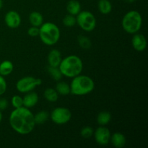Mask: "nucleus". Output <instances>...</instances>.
I'll return each mask as SVG.
<instances>
[{
  "label": "nucleus",
  "mask_w": 148,
  "mask_h": 148,
  "mask_svg": "<svg viewBox=\"0 0 148 148\" xmlns=\"http://www.w3.org/2000/svg\"><path fill=\"white\" fill-rule=\"evenodd\" d=\"M9 122L12 130L22 135L31 133L36 126L34 114L29 108L24 106L14 108L12 111Z\"/></svg>",
  "instance_id": "1"
},
{
  "label": "nucleus",
  "mask_w": 148,
  "mask_h": 148,
  "mask_svg": "<svg viewBox=\"0 0 148 148\" xmlns=\"http://www.w3.org/2000/svg\"><path fill=\"white\" fill-rule=\"evenodd\" d=\"M63 76L73 78L80 75L83 69V63L79 56L76 55H69L62 59L59 66Z\"/></svg>",
  "instance_id": "2"
},
{
  "label": "nucleus",
  "mask_w": 148,
  "mask_h": 148,
  "mask_svg": "<svg viewBox=\"0 0 148 148\" xmlns=\"http://www.w3.org/2000/svg\"><path fill=\"white\" fill-rule=\"evenodd\" d=\"M69 85L71 93L78 96L88 95L92 92L95 88L93 79L89 76L82 75L73 77Z\"/></svg>",
  "instance_id": "3"
},
{
  "label": "nucleus",
  "mask_w": 148,
  "mask_h": 148,
  "mask_svg": "<svg viewBox=\"0 0 148 148\" xmlns=\"http://www.w3.org/2000/svg\"><path fill=\"white\" fill-rule=\"evenodd\" d=\"M38 36L45 45L53 46L60 38V30L56 24L47 22L43 23L39 27Z\"/></svg>",
  "instance_id": "4"
},
{
  "label": "nucleus",
  "mask_w": 148,
  "mask_h": 148,
  "mask_svg": "<svg viewBox=\"0 0 148 148\" xmlns=\"http://www.w3.org/2000/svg\"><path fill=\"white\" fill-rule=\"evenodd\" d=\"M121 25L126 33L135 34L138 33L143 25V17L140 13L136 10H131L123 17Z\"/></svg>",
  "instance_id": "5"
},
{
  "label": "nucleus",
  "mask_w": 148,
  "mask_h": 148,
  "mask_svg": "<svg viewBox=\"0 0 148 148\" xmlns=\"http://www.w3.org/2000/svg\"><path fill=\"white\" fill-rule=\"evenodd\" d=\"M77 24L82 30L86 32H91L96 27V18L92 12L89 11H80L76 15Z\"/></svg>",
  "instance_id": "6"
},
{
  "label": "nucleus",
  "mask_w": 148,
  "mask_h": 148,
  "mask_svg": "<svg viewBox=\"0 0 148 148\" xmlns=\"http://www.w3.org/2000/svg\"><path fill=\"white\" fill-rule=\"evenodd\" d=\"M42 83V80L40 78H36L31 76H26L19 79L16 83V88L21 93L33 91L36 87L40 86Z\"/></svg>",
  "instance_id": "7"
},
{
  "label": "nucleus",
  "mask_w": 148,
  "mask_h": 148,
  "mask_svg": "<svg viewBox=\"0 0 148 148\" xmlns=\"http://www.w3.org/2000/svg\"><path fill=\"white\" fill-rule=\"evenodd\" d=\"M50 119L54 124L63 125L69 122L72 119V113L65 107H57L50 114Z\"/></svg>",
  "instance_id": "8"
},
{
  "label": "nucleus",
  "mask_w": 148,
  "mask_h": 148,
  "mask_svg": "<svg viewBox=\"0 0 148 148\" xmlns=\"http://www.w3.org/2000/svg\"><path fill=\"white\" fill-rule=\"evenodd\" d=\"M93 135L97 144L100 145L105 146L110 143L111 134L110 130L106 126H100L94 131Z\"/></svg>",
  "instance_id": "9"
},
{
  "label": "nucleus",
  "mask_w": 148,
  "mask_h": 148,
  "mask_svg": "<svg viewBox=\"0 0 148 148\" xmlns=\"http://www.w3.org/2000/svg\"><path fill=\"white\" fill-rule=\"evenodd\" d=\"M4 22L10 28H17L21 24V17L20 14L14 10H11L6 13L4 16Z\"/></svg>",
  "instance_id": "10"
},
{
  "label": "nucleus",
  "mask_w": 148,
  "mask_h": 148,
  "mask_svg": "<svg viewBox=\"0 0 148 148\" xmlns=\"http://www.w3.org/2000/svg\"><path fill=\"white\" fill-rule=\"evenodd\" d=\"M132 39V44L135 51L138 52L144 51L147 48V40L144 35L141 33H135L133 34Z\"/></svg>",
  "instance_id": "11"
},
{
  "label": "nucleus",
  "mask_w": 148,
  "mask_h": 148,
  "mask_svg": "<svg viewBox=\"0 0 148 148\" xmlns=\"http://www.w3.org/2000/svg\"><path fill=\"white\" fill-rule=\"evenodd\" d=\"M62 59V53L57 49H52L48 55V63L51 66L59 67Z\"/></svg>",
  "instance_id": "12"
},
{
  "label": "nucleus",
  "mask_w": 148,
  "mask_h": 148,
  "mask_svg": "<svg viewBox=\"0 0 148 148\" xmlns=\"http://www.w3.org/2000/svg\"><path fill=\"white\" fill-rule=\"evenodd\" d=\"M23 106L26 107L27 108H30L34 107L38 102V95L36 92H28L26 93L24 98H23Z\"/></svg>",
  "instance_id": "13"
},
{
  "label": "nucleus",
  "mask_w": 148,
  "mask_h": 148,
  "mask_svg": "<svg viewBox=\"0 0 148 148\" xmlns=\"http://www.w3.org/2000/svg\"><path fill=\"white\" fill-rule=\"evenodd\" d=\"M110 142L116 148H122L125 146L127 140L124 134L121 132H115L111 135Z\"/></svg>",
  "instance_id": "14"
},
{
  "label": "nucleus",
  "mask_w": 148,
  "mask_h": 148,
  "mask_svg": "<svg viewBox=\"0 0 148 148\" xmlns=\"http://www.w3.org/2000/svg\"><path fill=\"white\" fill-rule=\"evenodd\" d=\"M66 10L69 14L74 16L77 15L81 11L80 3L77 0H70L66 4Z\"/></svg>",
  "instance_id": "15"
},
{
  "label": "nucleus",
  "mask_w": 148,
  "mask_h": 148,
  "mask_svg": "<svg viewBox=\"0 0 148 148\" xmlns=\"http://www.w3.org/2000/svg\"><path fill=\"white\" fill-rule=\"evenodd\" d=\"M29 21L32 26L39 27L43 23V17L38 12H32L29 15Z\"/></svg>",
  "instance_id": "16"
},
{
  "label": "nucleus",
  "mask_w": 148,
  "mask_h": 148,
  "mask_svg": "<svg viewBox=\"0 0 148 148\" xmlns=\"http://www.w3.org/2000/svg\"><path fill=\"white\" fill-rule=\"evenodd\" d=\"M13 69L14 65L10 61L4 60L0 64V75L1 76H8L12 72Z\"/></svg>",
  "instance_id": "17"
},
{
  "label": "nucleus",
  "mask_w": 148,
  "mask_h": 148,
  "mask_svg": "<svg viewBox=\"0 0 148 148\" xmlns=\"http://www.w3.org/2000/svg\"><path fill=\"white\" fill-rule=\"evenodd\" d=\"M98 10L103 14H108L112 10V4L109 0H99L98 4Z\"/></svg>",
  "instance_id": "18"
},
{
  "label": "nucleus",
  "mask_w": 148,
  "mask_h": 148,
  "mask_svg": "<svg viewBox=\"0 0 148 148\" xmlns=\"http://www.w3.org/2000/svg\"><path fill=\"white\" fill-rule=\"evenodd\" d=\"M43 96L45 99L50 103H54L59 98V94L56 92V89L51 88H46L43 92Z\"/></svg>",
  "instance_id": "19"
},
{
  "label": "nucleus",
  "mask_w": 148,
  "mask_h": 148,
  "mask_svg": "<svg viewBox=\"0 0 148 148\" xmlns=\"http://www.w3.org/2000/svg\"><path fill=\"white\" fill-rule=\"evenodd\" d=\"M111 120V114L108 111H101L97 116V122L100 126H106Z\"/></svg>",
  "instance_id": "20"
},
{
  "label": "nucleus",
  "mask_w": 148,
  "mask_h": 148,
  "mask_svg": "<svg viewBox=\"0 0 148 148\" xmlns=\"http://www.w3.org/2000/svg\"><path fill=\"white\" fill-rule=\"evenodd\" d=\"M56 90L59 95H67L70 92V85L65 82H59L56 84Z\"/></svg>",
  "instance_id": "21"
},
{
  "label": "nucleus",
  "mask_w": 148,
  "mask_h": 148,
  "mask_svg": "<svg viewBox=\"0 0 148 148\" xmlns=\"http://www.w3.org/2000/svg\"><path fill=\"white\" fill-rule=\"evenodd\" d=\"M50 114L46 111H40L34 115V119L36 124H42L49 120Z\"/></svg>",
  "instance_id": "22"
},
{
  "label": "nucleus",
  "mask_w": 148,
  "mask_h": 148,
  "mask_svg": "<svg viewBox=\"0 0 148 148\" xmlns=\"http://www.w3.org/2000/svg\"><path fill=\"white\" fill-rule=\"evenodd\" d=\"M78 43L79 46L85 50H88L92 46L90 39L85 36H79L78 37Z\"/></svg>",
  "instance_id": "23"
},
{
  "label": "nucleus",
  "mask_w": 148,
  "mask_h": 148,
  "mask_svg": "<svg viewBox=\"0 0 148 148\" xmlns=\"http://www.w3.org/2000/svg\"><path fill=\"white\" fill-rule=\"evenodd\" d=\"M48 72H49V75L51 76V77L56 81L60 80L62 79V76H63L59 67H54V66H49L48 67Z\"/></svg>",
  "instance_id": "24"
},
{
  "label": "nucleus",
  "mask_w": 148,
  "mask_h": 148,
  "mask_svg": "<svg viewBox=\"0 0 148 148\" xmlns=\"http://www.w3.org/2000/svg\"><path fill=\"white\" fill-rule=\"evenodd\" d=\"M62 22H63V24L65 27H72L76 25V17L69 14L64 17Z\"/></svg>",
  "instance_id": "25"
},
{
  "label": "nucleus",
  "mask_w": 148,
  "mask_h": 148,
  "mask_svg": "<svg viewBox=\"0 0 148 148\" xmlns=\"http://www.w3.org/2000/svg\"><path fill=\"white\" fill-rule=\"evenodd\" d=\"M94 130L92 127H89V126H86V127H83L80 131V134L82 137L85 139H89L93 135Z\"/></svg>",
  "instance_id": "26"
},
{
  "label": "nucleus",
  "mask_w": 148,
  "mask_h": 148,
  "mask_svg": "<svg viewBox=\"0 0 148 148\" xmlns=\"http://www.w3.org/2000/svg\"><path fill=\"white\" fill-rule=\"evenodd\" d=\"M11 103H12V106L14 108H20V107L23 106V98L18 95H14V96L12 98Z\"/></svg>",
  "instance_id": "27"
},
{
  "label": "nucleus",
  "mask_w": 148,
  "mask_h": 148,
  "mask_svg": "<svg viewBox=\"0 0 148 148\" xmlns=\"http://www.w3.org/2000/svg\"><path fill=\"white\" fill-rule=\"evenodd\" d=\"M7 88V85L5 79L4 78V77L0 75V95H2L3 94L5 93Z\"/></svg>",
  "instance_id": "28"
},
{
  "label": "nucleus",
  "mask_w": 148,
  "mask_h": 148,
  "mask_svg": "<svg viewBox=\"0 0 148 148\" xmlns=\"http://www.w3.org/2000/svg\"><path fill=\"white\" fill-rule=\"evenodd\" d=\"M27 34L28 36H31V37H36L38 36L39 35V27H35V26H31L29 27L27 30Z\"/></svg>",
  "instance_id": "29"
},
{
  "label": "nucleus",
  "mask_w": 148,
  "mask_h": 148,
  "mask_svg": "<svg viewBox=\"0 0 148 148\" xmlns=\"http://www.w3.org/2000/svg\"><path fill=\"white\" fill-rule=\"evenodd\" d=\"M8 101H7L6 98H0V111H3V110L7 109V108L8 107Z\"/></svg>",
  "instance_id": "30"
},
{
  "label": "nucleus",
  "mask_w": 148,
  "mask_h": 148,
  "mask_svg": "<svg viewBox=\"0 0 148 148\" xmlns=\"http://www.w3.org/2000/svg\"><path fill=\"white\" fill-rule=\"evenodd\" d=\"M124 1H125L127 3H133L135 1V0H124Z\"/></svg>",
  "instance_id": "31"
},
{
  "label": "nucleus",
  "mask_w": 148,
  "mask_h": 148,
  "mask_svg": "<svg viewBox=\"0 0 148 148\" xmlns=\"http://www.w3.org/2000/svg\"><path fill=\"white\" fill-rule=\"evenodd\" d=\"M3 4H4V3H3V0H0V10L3 7Z\"/></svg>",
  "instance_id": "32"
},
{
  "label": "nucleus",
  "mask_w": 148,
  "mask_h": 148,
  "mask_svg": "<svg viewBox=\"0 0 148 148\" xmlns=\"http://www.w3.org/2000/svg\"><path fill=\"white\" fill-rule=\"evenodd\" d=\"M1 120H2V114H1V111H0V122L1 121Z\"/></svg>",
  "instance_id": "33"
}]
</instances>
